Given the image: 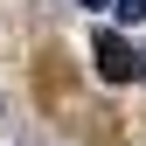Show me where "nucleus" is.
I'll use <instances>...</instances> for the list:
<instances>
[{"label": "nucleus", "mask_w": 146, "mask_h": 146, "mask_svg": "<svg viewBox=\"0 0 146 146\" xmlns=\"http://www.w3.org/2000/svg\"><path fill=\"white\" fill-rule=\"evenodd\" d=\"M90 56H98V77H111V84H125V77H139V56L125 49V35H111V28H104L98 42H90Z\"/></svg>", "instance_id": "nucleus-1"}, {"label": "nucleus", "mask_w": 146, "mask_h": 146, "mask_svg": "<svg viewBox=\"0 0 146 146\" xmlns=\"http://www.w3.org/2000/svg\"><path fill=\"white\" fill-rule=\"evenodd\" d=\"M77 7H111V0H77Z\"/></svg>", "instance_id": "nucleus-3"}, {"label": "nucleus", "mask_w": 146, "mask_h": 146, "mask_svg": "<svg viewBox=\"0 0 146 146\" xmlns=\"http://www.w3.org/2000/svg\"><path fill=\"white\" fill-rule=\"evenodd\" d=\"M139 77H146V56H139Z\"/></svg>", "instance_id": "nucleus-4"}, {"label": "nucleus", "mask_w": 146, "mask_h": 146, "mask_svg": "<svg viewBox=\"0 0 146 146\" xmlns=\"http://www.w3.org/2000/svg\"><path fill=\"white\" fill-rule=\"evenodd\" d=\"M111 7L125 14V21H146V0H111Z\"/></svg>", "instance_id": "nucleus-2"}]
</instances>
